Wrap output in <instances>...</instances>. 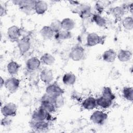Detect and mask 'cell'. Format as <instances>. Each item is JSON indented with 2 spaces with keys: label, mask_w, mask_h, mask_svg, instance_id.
I'll list each match as a JSON object with an SVG mask.
<instances>
[{
  "label": "cell",
  "mask_w": 133,
  "mask_h": 133,
  "mask_svg": "<svg viewBox=\"0 0 133 133\" xmlns=\"http://www.w3.org/2000/svg\"><path fill=\"white\" fill-rule=\"evenodd\" d=\"M12 2L19 6V9L26 15H30L34 10L35 1L32 0H18L12 1Z\"/></svg>",
  "instance_id": "obj_1"
},
{
  "label": "cell",
  "mask_w": 133,
  "mask_h": 133,
  "mask_svg": "<svg viewBox=\"0 0 133 133\" xmlns=\"http://www.w3.org/2000/svg\"><path fill=\"white\" fill-rule=\"evenodd\" d=\"M54 97L45 93L41 99L40 107L50 113L54 112L56 108L54 103Z\"/></svg>",
  "instance_id": "obj_2"
},
{
  "label": "cell",
  "mask_w": 133,
  "mask_h": 133,
  "mask_svg": "<svg viewBox=\"0 0 133 133\" xmlns=\"http://www.w3.org/2000/svg\"><path fill=\"white\" fill-rule=\"evenodd\" d=\"M29 124L32 130L39 132L46 131L50 126V122L48 121H38L31 119Z\"/></svg>",
  "instance_id": "obj_3"
},
{
  "label": "cell",
  "mask_w": 133,
  "mask_h": 133,
  "mask_svg": "<svg viewBox=\"0 0 133 133\" xmlns=\"http://www.w3.org/2000/svg\"><path fill=\"white\" fill-rule=\"evenodd\" d=\"M32 119L38 121H50L51 118L50 113L46 110L39 107L35 110L32 114Z\"/></svg>",
  "instance_id": "obj_4"
},
{
  "label": "cell",
  "mask_w": 133,
  "mask_h": 133,
  "mask_svg": "<svg viewBox=\"0 0 133 133\" xmlns=\"http://www.w3.org/2000/svg\"><path fill=\"white\" fill-rule=\"evenodd\" d=\"M85 55L84 48L80 46H74L69 53V58L74 61H79L83 59Z\"/></svg>",
  "instance_id": "obj_5"
},
{
  "label": "cell",
  "mask_w": 133,
  "mask_h": 133,
  "mask_svg": "<svg viewBox=\"0 0 133 133\" xmlns=\"http://www.w3.org/2000/svg\"><path fill=\"white\" fill-rule=\"evenodd\" d=\"M104 37L99 36L95 32L89 33L86 38V45L88 47H93L98 44H102L104 42Z\"/></svg>",
  "instance_id": "obj_6"
},
{
  "label": "cell",
  "mask_w": 133,
  "mask_h": 133,
  "mask_svg": "<svg viewBox=\"0 0 133 133\" xmlns=\"http://www.w3.org/2000/svg\"><path fill=\"white\" fill-rule=\"evenodd\" d=\"M17 43L19 54L21 56L26 54L30 49L31 42L30 37L28 36H23L20 38Z\"/></svg>",
  "instance_id": "obj_7"
},
{
  "label": "cell",
  "mask_w": 133,
  "mask_h": 133,
  "mask_svg": "<svg viewBox=\"0 0 133 133\" xmlns=\"http://www.w3.org/2000/svg\"><path fill=\"white\" fill-rule=\"evenodd\" d=\"M75 12L78 14L81 18L87 19L91 16V7L88 4H80L76 6Z\"/></svg>",
  "instance_id": "obj_8"
},
{
  "label": "cell",
  "mask_w": 133,
  "mask_h": 133,
  "mask_svg": "<svg viewBox=\"0 0 133 133\" xmlns=\"http://www.w3.org/2000/svg\"><path fill=\"white\" fill-rule=\"evenodd\" d=\"M108 116V114L103 111L96 110L91 114L90 120L95 124L102 125L107 120Z\"/></svg>",
  "instance_id": "obj_9"
},
{
  "label": "cell",
  "mask_w": 133,
  "mask_h": 133,
  "mask_svg": "<svg viewBox=\"0 0 133 133\" xmlns=\"http://www.w3.org/2000/svg\"><path fill=\"white\" fill-rule=\"evenodd\" d=\"M17 106L13 102H9L1 108V113L4 116L13 117L17 114Z\"/></svg>",
  "instance_id": "obj_10"
},
{
  "label": "cell",
  "mask_w": 133,
  "mask_h": 133,
  "mask_svg": "<svg viewBox=\"0 0 133 133\" xmlns=\"http://www.w3.org/2000/svg\"><path fill=\"white\" fill-rule=\"evenodd\" d=\"M20 83V79L15 77H11L5 81L4 86L8 91L14 93L18 89Z\"/></svg>",
  "instance_id": "obj_11"
},
{
  "label": "cell",
  "mask_w": 133,
  "mask_h": 133,
  "mask_svg": "<svg viewBox=\"0 0 133 133\" xmlns=\"http://www.w3.org/2000/svg\"><path fill=\"white\" fill-rule=\"evenodd\" d=\"M8 37L12 42H18L21 36V29L17 25H12L7 31Z\"/></svg>",
  "instance_id": "obj_12"
},
{
  "label": "cell",
  "mask_w": 133,
  "mask_h": 133,
  "mask_svg": "<svg viewBox=\"0 0 133 133\" xmlns=\"http://www.w3.org/2000/svg\"><path fill=\"white\" fill-rule=\"evenodd\" d=\"M64 90L56 83L49 84L46 88V93L53 97L63 95Z\"/></svg>",
  "instance_id": "obj_13"
},
{
  "label": "cell",
  "mask_w": 133,
  "mask_h": 133,
  "mask_svg": "<svg viewBox=\"0 0 133 133\" xmlns=\"http://www.w3.org/2000/svg\"><path fill=\"white\" fill-rule=\"evenodd\" d=\"M40 79L45 84H50L54 79V74L51 70L44 69L39 73Z\"/></svg>",
  "instance_id": "obj_14"
},
{
  "label": "cell",
  "mask_w": 133,
  "mask_h": 133,
  "mask_svg": "<svg viewBox=\"0 0 133 133\" xmlns=\"http://www.w3.org/2000/svg\"><path fill=\"white\" fill-rule=\"evenodd\" d=\"M41 62L36 57H32L28 59L26 62V69L30 71H35L40 66Z\"/></svg>",
  "instance_id": "obj_15"
},
{
  "label": "cell",
  "mask_w": 133,
  "mask_h": 133,
  "mask_svg": "<svg viewBox=\"0 0 133 133\" xmlns=\"http://www.w3.org/2000/svg\"><path fill=\"white\" fill-rule=\"evenodd\" d=\"M48 9V4L44 1H35L34 10L38 15H43Z\"/></svg>",
  "instance_id": "obj_16"
},
{
  "label": "cell",
  "mask_w": 133,
  "mask_h": 133,
  "mask_svg": "<svg viewBox=\"0 0 133 133\" xmlns=\"http://www.w3.org/2000/svg\"><path fill=\"white\" fill-rule=\"evenodd\" d=\"M82 107L87 110H91L95 109L97 105L96 99L93 97H89L84 100L82 103Z\"/></svg>",
  "instance_id": "obj_17"
},
{
  "label": "cell",
  "mask_w": 133,
  "mask_h": 133,
  "mask_svg": "<svg viewBox=\"0 0 133 133\" xmlns=\"http://www.w3.org/2000/svg\"><path fill=\"white\" fill-rule=\"evenodd\" d=\"M33 98L32 95L28 92H24L20 98V102L21 105L24 107H30L33 103Z\"/></svg>",
  "instance_id": "obj_18"
},
{
  "label": "cell",
  "mask_w": 133,
  "mask_h": 133,
  "mask_svg": "<svg viewBox=\"0 0 133 133\" xmlns=\"http://www.w3.org/2000/svg\"><path fill=\"white\" fill-rule=\"evenodd\" d=\"M117 54L112 49H109L105 50L102 55L103 60L109 63L113 62L115 60Z\"/></svg>",
  "instance_id": "obj_19"
},
{
  "label": "cell",
  "mask_w": 133,
  "mask_h": 133,
  "mask_svg": "<svg viewBox=\"0 0 133 133\" xmlns=\"http://www.w3.org/2000/svg\"><path fill=\"white\" fill-rule=\"evenodd\" d=\"M132 57V53L129 50L120 49L117 54V58L122 62L129 61Z\"/></svg>",
  "instance_id": "obj_20"
},
{
  "label": "cell",
  "mask_w": 133,
  "mask_h": 133,
  "mask_svg": "<svg viewBox=\"0 0 133 133\" xmlns=\"http://www.w3.org/2000/svg\"><path fill=\"white\" fill-rule=\"evenodd\" d=\"M41 36L45 39H50L55 34L49 25L43 26L39 31Z\"/></svg>",
  "instance_id": "obj_21"
},
{
  "label": "cell",
  "mask_w": 133,
  "mask_h": 133,
  "mask_svg": "<svg viewBox=\"0 0 133 133\" xmlns=\"http://www.w3.org/2000/svg\"><path fill=\"white\" fill-rule=\"evenodd\" d=\"M76 81V77L75 74L72 72L65 73L62 77L63 83L68 86L74 85Z\"/></svg>",
  "instance_id": "obj_22"
},
{
  "label": "cell",
  "mask_w": 133,
  "mask_h": 133,
  "mask_svg": "<svg viewBox=\"0 0 133 133\" xmlns=\"http://www.w3.org/2000/svg\"><path fill=\"white\" fill-rule=\"evenodd\" d=\"M39 59L42 63L46 65H51L54 64L56 61L55 57L48 52L44 54Z\"/></svg>",
  "instance_id": "obj_23"
},
{
  "label": "cell",
  "mask_w": 133,
  "mask_h": 133,
  "mask_svg": "<svg viewBox=\"0 0 133 133\" xmlns=\"http://www.w3.org/2000/svg\"><path fill=\"white\" fill-rule=\"evenodd\" d=\"M61 21L62 30H64L71 31L74 28L75 26V23L74 21L70 18H64Z\"/></svg>",
  "instance_id": "obj_24"
},
{
  "label": "cell",
  "mask_w": 133,
  "mask_h": 133,
  "mask_svg": "<svg viewBox=\"0 0 133 133\" xmlns=\"http://www.w3.org/2000/svg\"><path fill=\"white\" fill-rule=\"evenodd\" d=\"M20 67V65L17 62L11 61L7 65V70L10 75L13 76L18 73Z\"/></svg>",
  "instance_id": "obj_25"
},
{
  "label": "cell",
  "mask_w": 133,
  "mask_h": 133,
  "mask_svg": "<svg viewBox=\"0 0 133 133\" xmlns=\"http://www.w3.org/2000/svg\"><path fill=\"white\" fill-rule=\"evenodd\" d=\"M72 34L71 31L61 30L59 32L55 33L54 37L57 40H66L71 38Z\"/></svg>",
  "instance_id": "obj_26"
},
{
  "label": "cell",
  "mask_w": 133,
  "mask_h": 133,
  "mask_svg": "<svg viewBox=\"0 0 133 133\" xmlns=\"http://www.w3.org/2000/svg\"><path fill=\"white\" fill-rule=\"evenodd\" d=\"M97 105L102 109L109 108L112 104V100L105 98L102 96L96 99Z\"/></svg>",
  "instance_id": "obj_27"
},
{
  "label": "cell",
  "mask_w": 133,
  "mask_h": 133,
  "mask_svg": "<svg viewBox=\"0 0 133 133\" xmlns=\"http://www.w3.org/2000/svg\"><path fill=\"white\" fill-rule=\"evenodd\" d=\"M111 12L116 19H119L122 18L124 15L125 8L121 6H115L112 8Z\"/></svg>",
  "instance_id": "obj_28"
},
{
  "label": "cell",
  "mask_w": 133,
  "mask_h": 133,
  "mask_svg": "<svg viewBox=\"0 0 133 133\" xmlns=\"http://www.w3.org/2000/svg\"><path fill=\"white\" fill-rule=\"evenodd\" d=\"M92 20L97 25L100 27H104L107 24V21L105 18L97 13L92 15Z\"/></svg>",
  "instance_id": "obj_29"
},
{
  "label": "cell",
  "mask_w": 133,
  "mask_h": 133,
  "mask_svg": "<svg viewBox=\"0 0 133 133\" xmlns=\"http://www.w3.org/2000/svg\"><path fill=\"white\" fill-rule=\"evenodd\" d=\"M102 96L112 101L115 98V96L113 93L112 89L110 87L108 86L103 87L102 90Z\"/></svg>",
  "instance_id": "obj_30"
},
{
  "label": "cell",
  "mask_w": 133,
  "mask_h": 133,
  "mask_svg": "<svg viewBox=\"0 0 133 133\" xmlns=\"http://www.w3.org/2000/svg\"><path fill=\"white\" fill-rule=\"evenodd\" d=\"M124 98L128 101L133 100V88L131 87H125L123 89Z\"/></svg>",
  "instance_id": "obj_31"
},
{
  "label": "cell",
  "mask_w": 133,
  "mask_h": 133,
  "mask_svg": "<svg viewBox=\"0 0 133 133\" xmlns=\"http://www.w3.org/2000/svg\"><path fill=\"white\" fill-rule=\"evenodd\" d=\"M123 27L127 30H131L133 28V18L132 17L128 16L125 17L122 20Z\"/></svg>",
  "instance_id": "obj_32"
},
{
  "label": "cell",
  "mask_w": 133,
  "mask_h": 133,
  "mask_svg": "<svg viewBox=\"0 0 133 133\" xmlns=\"http://www.w3.org/2000/svg\"><path fill=\"white\" fill-rule=\"evenodd\" d=\"M51 29L53 30V31L55 32V33H56L61 30H62V25H61V21L59 20H53L50 25Z\"/></svg>",
  "instance_id": "obj_33"
},
{
  "label": "cell",
  "mask_w": 133,
  "mask_h": 133,
  "mask_svg": "<svg viewBox=\"0 0 133 133\" xmlns=\"http://www.w3.org/2000/svg\"><path fill=\"white\" fill-rule=\"evenodd\" d=\"M107 1H98L95 4V9L98 12L97 14H101L104 9V8L107 5H108V3H106ZM109 5V4H108Z\"/></svg>",
  "instance_id": "obj_34"
},
{
  "label": "cell",
  "mask_w": 133,
  "mask_h": 133,
  "mask_svg": "<svg viewBox=\"0 0 133 133\" xmlns=\"http://www.w3.org/2000/svg\"><path fill=\"white\" fill-rule=\"evenodd\" d=\"M54 103L56 108V109L60 108L63 105L64 103V99L62 95L54 97Z\"/></svg>",
  "instance_id": "obj_35"
},
{
  "label": "cell",
  "mask_w": 133,
  "mask_h": 133,
  "mask_svg": "<svg viewBox=\"0 0 133 133\" xmlns=\"http://www.w3.org/2000/svg\"><path fill=\"white\" fill-rule=\"evenodd\" d=\"M12 123V119L10 118V117L4 116L1 120V125L3 126H9Z\"/></svg>",
  "instance_id": "obj_36"
},
{
  "label": "cell",
  "mask_w": 133,
  "mask_h": 133,
  "mask_svg": "<svg viewBox=\"0 0 133 133\" xmlns=\"http://www.w3.org/2000/svg\"><path fill=\"white\" fill-rule=\"evenodd\" d=\"M7 13V9L6 8L4 7L2 4H1L0 6V16L1 17H3V16H5Z\"/></svg>",
  "instance_id": "obj_37"
},
{
  "label": "cell",
  "mask_w": 133,
  "mask_h": 133,
  "mask_svg": "<svg viewBox=\"0 0 133 133\" xmlns=\"http://www.w3.org/2000/svg\"><path fill=\"white\" fill-rule=\"evenodd\" d=\"M69 2L70 3V4L75 5V6H78L80 4L79 2L78 1H69Z\"/></svg>",
  "instance_id": "obj_38"
},
{
  "label": "cell",
  "mask_w": 133,
  "mask_h": 133,
  "mask_svg": "<svg viewBox=\"0 0 133 133\" xmlns=\"http://www.w3.org/2000/svg\"><path fill=\"white\" fill-rule=\"evenodd\" d=\"M0 84H1V88H2L3 85L4 86V83H5V81L4 79L2 77H1V82H0Z\"/></svg>",
  "instance_id": "obj_39"
}]
</instances>
